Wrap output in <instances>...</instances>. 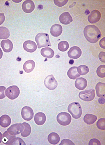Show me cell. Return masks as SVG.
Listing matches in <instances>:
<instances>
[{"mask_svg": "<svg viewBox=\"0 0 105 145\" xmlns=\"http://www.w3.org/2000/svg\"><path fill=\"white\" fill-rule=\"evenodd\" d=\"M84 37L87 40L92 44L96 43L102 37V33L96 26L88 25L84 30Z\"/></svg>", "mask_w": 105, "mask_h": 145, "instance_id": "cell-1", "label": "cell"}, {"mask_svg": "<svg viewBox=\"0 0 105 145\" xmlns=\"http://www.w3.org/2000/svg\"><path fill=\"white\" fill-rule=\"evenodd\" d=\"M38 48L45 47L51 46L50 41L49 35L45 33H40L36 35L35 37Z\"/></svg>", "mask_w": 105, "mask_h": 145, "instance_id": "cell-2", "label": "cell"}, {"mask_svg": "<svg viewBox=\"0 0 105 145\" xmlns=\"http://www.w3.org/2000/svg\"><path fill=\"white\" fill-rule=\"evenodd\" d=\"M68 110L75 119H78L81 116L82 110L79 103L75 102L69 105Z\"/></svg>", "mask_w": 105, "mask_h": 145, "instance_id": "cell-3", "label": "cell"}, {"mask_svg": "<svg viewBox=\"0 0 105 145\" xmlns=\"http://www.w3.org/2000/svg\"><path fill=\"white\" fill-rule=\"evenodd\" d=\"M57 121L62 125L67 126L70 124L72 120V118L68 113L62 112L58 114L57 116Z\"/></svg>", "mask_w": 105, "mask_h": 145, "instance_id": "cell-4", "label": "cell"}, {"mask_svg": "<svg viewBox=\"0 0 105 145\" xmlns=\"http://www.w3.org/2000/svg\"><path fill=\"white\" fill-rule=\"evenodd\" d=\"M79 97L81 99L84 101H93L95 97V90L91 89L80 92L79 94Z\"/></svg>", "mask_w": 105, "mask_h": 145, "instance_id": "cell-5", "label": "cell"}, {"mask_svg": "<svg viewBox=\"0 0 105 145\" xmlns=\"http://www.w3.org/2000/svg\"><path fill=\"white\" fill-rule=\"evenodd\" d=\"M5 94L8 98L14 100L18 97L20 94V90L17 86H11L7 88L5 91Z\"/></svg>", "mask_w": 105, "mask_h": 145, "instance_id": "cell-6", "label": "cell"}, {"mask_svg": "<svg viewBox=\"0 0 105 145\" xmlns=\"http://www.w3.org/2000/svg\"><path fill=\"white\" fill-rule=\"evenodd\" d=\"M45 86L49 89H55L58 86L57 80L52 74L49 75L46 77L44 80Z\"/></svg>", "mask_w": 105, "mask_h": 145, "instance_id": "cell-7", "label": "cell"}, {"mask_svg": "<svg viewBox=\"0 0 105 145\" xmlns=\"http://www.w3.org/2000/svg\"><path fill=\"white\" fill-rule=\"evenodd\" d=\"M25 126L21 123H16L12 125L7 131L10 135L16 136V135L22 133L25 129Z\"/></svg>", "mask_w": 105, "mask_h": 145, "instance_id": "cell-8", "label": "cell"}, {"mask_svg": "<svg viewBox=\"0 0 105 145\" xmlns=\"http://www.w3.org/2000/svg\"><path fill=\"white\" fill-rule=\"evenodd\" d=\"M21 115L24 120L29 121L33 119L34 116V113L31 107L25 106L22 108Z\"/></svg>", "mask_w": 105, "mask_h": 145, "instance_id": "cell-9", "label": "cell"}, {"mask_svg": "<svg viewBox=\"0 0 105 145\" xmlns=\"http://www.w3.org/2000/svg\"><path fill=\"white\" fill-rule=\"evenodd\" d=\"M81 54V50L79 47L77 46L72 47L68 52L69 57L74 59H77L79 58Z\"/></svg>", "mask_w": 105, "mask_h": 145, "instance_id": "cell-10", "label": "cell"}, {"mask_svg": "<svg viewBox=\"0 0 105 145\" xmlns=\"http://www.w3.org/2000/svg\"><path fill=\"white\" fill-rule=\"evenodd\" d=\"M24 12L28 14L32 12L35 8L34 3L30 0H27L24 2L22 5Z\"/></svg>", "mask_w": 105, "mask_h": 145, "instance_id": "cell-11", "label": "cell"}, {"mask_svg": "<svg viewBox=\"0 0 105 145\" xmlns=\"http://www.w3.org/2000/svg\"><path fill=\"white\" fill-rule=\"evenodd\" d=\"M101 16V13L98 10H93L88 17V21L91 24L96 23L100 20Z\"/></svg>", "mask_w": 105, "mask_h": 145, "instance_id": "cell-12", "label": "cell"}, {"mask_svg": "<svg viewBox=\"0 0 105 145\" xmlns=\"http://www.w3.org/2000/svg\"><path fill=\"white\" fill-rule=\"evenodd\" d=\"M24 49L28 52L32 53L36 50L37 44L34 41L31 40H27L25 41L23 44Z\"/></svg>", "mask_w": 105, "mask_h": 145, "instance_id": "cell-13", "label": "cell"}, {"mask_svg": "<svg viewBox=\"0 0 105 145\" xmlns=\"http://www.w3.org/2000/svg\"><path fill=\"white\" fill-rule=\"evenodd\" d=\"M61 23L64 25H68L73 22V18L68 12H64L59 17Z\"/></svg>", "mask_w": 105, "mask_h": 145, "instance_id": "cell-14", "label": "cell"}, {"mask_svg": "<svg viewBox=\"0 0 105 145\" xmlns=\"http://www.w3.org/2000/svg\"><path fill=\"white\" fill-rule=\"evenodd\" d=\"M63 31V28L60 24H55L52 26L50 33L52 36L58 37L60 35Z\"/></svg>", "mask_w": 105, "mask_h": 145, "instance_id": "cell-15", "label": "cell"}, {"mask_svg": "<svg viewBox=\"0 0 105 145\" xmlns=\"http://www.w3.org/2000/svg\"><path fill=\"white\" fill-rule=\"evenodd\" d=\"M1 46L4 52H9L12 50L13 44L12 41L9 39H7L1 41Z\"/></svg>", "mask_w": 105, "mask_h": 145, "instance_id": "cell-16", "label": "cell"}, {"mask_svg": "<svg viewBox=\"0 0 105 145\" xmlns=\"http://www.w3.org/2000/svg\"><path fill=\"white\" fill-rule=\"evenodd\" d=\"M87 82L85 78H79L76 79L75 82V86L78 89L83 90L87 87Z\"/></svg>", "mask_w": 105, "mask_h": 145, "instance_id": "cell-17", "label": "cell"}, {"mask_svg": "<svg viewBox=\"0 0 105 145\" xmlns=\"http://www.w3.org/2000/svg\"><path fill=\"white\" fill-rule=\"evenodd\" d=\"M46 117L43 113H37L34 116V121L37 125H43L46 122Z\"/></svg>", "mask_w": 105, "mask_h": 145, "instance_id": "cell-18", "label": "cell"}, {"mask_svg": "<svg viewBox=\"0 0 105 145\" xmlns=\"http://www.w3.org/2000/svg\"><path fill=\"white\" fill-rule=\"evenodd\" d=\"M96 93L97 97H105V84L104 83L99 82L95 86Z\"/></svg>", "mask_w": 105, "mask_h": 145, "instance_id": "cell-19", "label": "cell"}, {"mask_svg": "<svg viewBox=\"0 0 105 145\" xmlns=\"http://www.w3.org/2000/svg\"><path fill=\"white\" fill-rule=\"evenodd\" d=\"M35 63L34 61L30 60L26 61L23 65V68L26 73H30L34 69Z\"/></svg>", "mask_w": 105, "mask_h": 145, "instance_id": "cell-20", "label": "cell"}, {"mask_svg": "<svg viewBox=\"0 0 105 145\" xmlns=\"http://www.w3.org/2000/svg\"><path fill=\"white\" fill-rule=\"evenodd\" d=\"M77 67H74L70 68L67 72V75L69 78L72 80H76L80 76L77 71Z\"/></svg>", "mask_w": 105, "mask_h": 145, "instance_id": "cell-21", "label": "cell"}, {"mask_svg": "<svg viewBox=\"0 0 105 145\" xmlns=\"http://www.w3.org/2000/svg\"><path fill=\"white\" fill-rule=\"evenodd\" d=\"M48 140L50 144L56 145L60 141V137L57 133H52L49 135Z\"/></svg>", "mask_w": 105, "mask_h": 145, "instance_id": "cell-22", "label": "cell"}, {"mask_svg": "<svg viewBox=\"0 0 105 145\" xmlns=\"http://www.w3.org/2000/svg\"><path fill=\"white\" fill-rule=\"evenodd\" d=\"M41 53L43 57L48 58H52L55 54L54 51L48 47L42 48L41 50Z\"/></svg>", "mask_w": 105, "mask_h": 145, "instance_id": "cell-23", "label": "cell"}, {"mask_svg": "<svg viewBox=\"0 0 105 145\" xmlns=\"http://www.w3.org/2000/svg\"><path fill=\"white\" fill-rule=\"evenodd\" d=\"M11 123V118L7 115H3L0 118V125L2 127L6 128L10 125Z\"/></svg>", "mask_w": 105, "mask_h": 145, "instance_id": "cell-24", "label": "cell"}, {"mask_svg": "<svg viewBox=\"0 0 105 145\" xmlns=\"http://www.w3.org/2000/svg\"><path fill=\"white\" fill-rule=\"evenodd\" d=\"M97 117L92 114H87L84 117V121L88 125H93L96 121Z\"/></svg>", "mask_w": 105, "mask_h": 145, "instance_id": "cell-25", "label": "cell"}, {"mask_svg": "<svg viewBox=\"0 0 105 145\" xmlns=\"http://www.w3.org/2000/svg\"><path fill=\"white\" fill-rule=\"evenodd\" d=\"M3 142L4 144L6 145H9L12 139L16 137L10 135L7 131L3 133Z\"/></svg>", "mask_w": 105, "mask_h": 145, "instance_id": "cell-26", "label": "cell"}, {"mask_svg": "<svg viewBox=\"0 0 105 145\" xmlns=\"http://www.w3.org/2000/svg\"><path fill=\"white\" fill-rule=\"evenodd\" d=\"M10 36V32L7 28L3 26L0 27V39H8Z\"/></svg>", "mask_w": 105, "mask_h": 145, "instance_id": "cell-27", "label": "cell"}, {"mask_svg": "<svg viewBox=\"0 0 105 145\" xmlns=\"http://www.w3.org/2000/svg\"><path fill=\"white\" fill-rule=\"evenodd\" d=\"M22 124L25 126V128L23 132L21 133V135L22 137H27L30 135L31 132V126L27 122H24Z\"/></svg>", "mask_w": 105, "mask_h": 145, "instance_id": "cell-28", "label": "cell"}, {"mask_svg": "<svg viewBox=\"0 0 105 145\" xmlns=\"http://www.w3.org/2000/svg\"><path fill=\"white\" fill-rule=\"evenodd\" d=\"M77 71L79 74L81 76L87 74L89 72V67L86 65H81L77 67Z\"/></svg>", "mask_w": 105, "mask_h": 145, "instance_id": "cell-29", "label": "cell"}, {"mask_svg": "<svg viewBox=\"0 0 105 145\" xmlns=\"http://www.w3.org/2000/svg\"><path fill=\"white\" fill-rule=\"evenodd\" d=\"M69 48L68 43L66 41H62L58 44V48L61 52H66L68 50Z\"/></svg>", "mask_w": 105, "mask_h": 145, "instance_id": "cell-30", "label": "cell"}, {"mask_svg": "<svg viewBox=\"0 0 105 145\" xmlns=\"http://www.w3.org/2000/svg\"><path fill=\"white\" fill-rule=\"evenodd\" d=\"M96 73L99 77L104 78L105 77V65H102L99 66L97 69Z\"/></svg>", "mask_w": 105, "mask_h": 145, "instance_id": "cell-31", "label": "cell"}, {"mask_svg": "<svg viewBox=\"0 0 105 145\" xmlns=\"http://www.w3.org/2000/svg\"><path fill=\"white\" fill-rule=\"evenodd\" d=\"M9 145H24L26 144L22 139L19 137H14L11 141Z\"/></svg>", "mask_w": 105, "mask_h": 145, "instance_id": "cell-32", "label": "cell"}, {"mask_svg": "<svg viewBox=\"0 0 105 145\" xmlns=\"http://www.w3.org/2000/svg\"><path fill=\"white\" fill-rule=\"evenodd\" d=\"M96 126L98 129L102 130H105V119L104 118H101L99 119L96 123Z\"/></svg>", "mask_w": 105, "mask_h": 145, "instance_id": "cell-33", "label": "cell"}, {"mask_svg": "<svg viewBox=\"0 0 105 145\" xmlns=\"http://www.w3.org/2000/svg\"><path fill=\"white\" fill-rule=\"evenodd\" d=\"M68 0H54V1L55 4L58 7H62L66 5L68 2Z\"/></svg>", "mask_w": 105, "mask_h": 145, "instance_id": "cell-34", "label": "cell"}, {"mask_svg": "<svg viewBox=\"0 0 105 145\" xmlns=\"http://www.w3.org/2000/svg\"><path fill=\"white\" fill-rule=\"evenodd\" d=\"M75 145L72 141L68 139H64L62 140L59 145Z\"/></svg>", "mask_w": 105, "mask_h": 145, "instance_id": "cell-35", "label": "cell"}, {"mask_svg": "<svg viewBox=\"0 0 105 145\" xmlns=\"http://www.w3.org/2000/svg\"><path fill=\"white\" fill-rule=\"evenodd\" d=\"M89 144V145H101V143L98 139L93 138L90 140Z\"/></svg>", "mask_w": 105, "mask_h": 145, "instance_id": "cell-36", "label": "cell"}, {"mask_svg": "<svg viewBox=\"0 0 105 145\" xmlns=\"http://www.w3.org/2000/svg\"><path fill=\"white\" fill-rule=\"evenodd\" d=\"M99 59L100 61L103 63H105V52H100L98 55Z\"/></svg>", "mask_w": 105, "mask_h": 145, "instance_id": "cell-37", "label": "cell"}, {"mask_svg": "<svg viewBox=\"0 0 105 145\" xmlns=\"http://www.w3.org/2000/svg\"><path fill=\"white\" fill-rule=\"evenodd\" d=\"M6 88L3 86H1L0 87V90H1V96H0V99H2L4 98L5 97V95L4 92L5 89H6Z\"/></svg>", "mask_w": 105, "mask_h": 145, "instance_id": "cell-38", "label": "cell"}, {"mask_svg": "<svg viewBox=\"0 0 105 145\" xmlns=\"http://www.w3.org/2000/svg\"><path fill=\"white\" fill-rule=\"evenodd\" d=\"M105 37L102 39L99 42V45L102 48L105 49Z\"/></svg>", "mask_w": 105, "mask_h": 145, "instance_id": "cell-39", "label": "cell"}, {"mask_svg": "<svg viewBox=\"0 0 105 145\" xmlns=\"http://www.w3.org/2000/svg\"><path fill=\"white\" fill-rule=\"evenodd\" d=\"M98 102L100 104H104L105 103V99L103 97L100 98L98 99Z\"/></svg>", "mask_w": 105, "mask_h": 145, "instance_id": "cell-40", "label": "cell"}]
</instances>
